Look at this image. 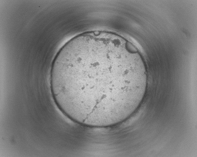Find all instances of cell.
<instances>
[{
  "mask_svg": "<svg viewBox=\"0 0 197 157\" xmlns=\"http://www.w3.org/2000/svg\"><path fill=\"white\" fill-rule=\"evenodd\" d=\"M147 76L140 55L125 42L107 35L85 36L56 55L50 89L61 111L73 121L93 127L120 123L138 107Z\"/></svg>",
  "mask_w": 197,
  "mask_h": 157,
  "instance_id": "1",
  "label": "cell"
}]
</instances>
